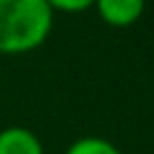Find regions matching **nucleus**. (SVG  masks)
<instances>
[{
  "label": "nucleus",
  "mask_w": 154,
  "mask_h": 154,
  "mask_svg": "<svg viewBox=\"0 0 154 154\" xmlns=\"http://www.w3.org/2000/svg\"><path fill=\"white\" fill-rule=\"evenodd\" d=\"M147 0H95L93 9L109 27H131L145 14Z\"/></svg>",
  "instance_id": "obj_2"
},
{
  "label": "nucleus",
  "mask_w": 154,
  "mask_h": 154,
  "mask_svg": "<svg viewBox=\"0 0 154 154\" xmlns=\"http://www.w3.org/2000/svg\"><path fill=\"white\" fill-rule=\"evenodd\" d=\"M54 11L45 0H0V54L38 50L52 34Z\"/></svg>",
  "instance_id": "obj_1"
},
{
  "label": "nucleus",
  "mask_w": 154,
  "mask_h": 154,
  "mask_svg": "<svg viewBox=\"0 0 154 154\" xmlns=\"http://www.w3.org/2000/svg\"><path fill=\"white\" fill-rule=\"evenodd\" d=\"M54 14H82V11L93 9L95 0H45Z\"/></svg>",
  "instance_id": "obj_5"
},
{
  "label": "nucleus",
  "mask_w": 154,
  "mask_h": 154,
  "mask_svg": "<svg viewBox=\"0 0 154 154\" xmlns=\"http://www.w3.org/2000/svg\"><path fill=\"white\" fill-rule=\"evenodd\" d=\"M63 154H122V152L102 136H82V138L72 140Z\"/></svg>",
  "instance_id": "obj_4"
},
{
  "label": "nucleus",
  "mask_w": 154,
  "mask_h": 154,
  "mask_svg": "<svg viewBox=\"0 0 154 154\" xmlns=\"http://www.w3.org/2000/svg\"><path fill=\"white\" fill-rule=\"evenodd\" d=\"M0 154H45V149L29 127L11 125L0 129Z\"/></svg>",
  "instance_id": "obj_3"
}]
</instances>
